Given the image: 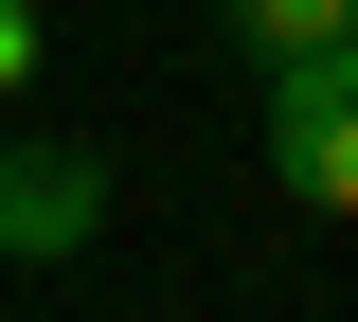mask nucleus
<instances>
[{"label":"nucleus","mask_w":358,"mask_h":322,"mask_svg":"<svg viewBox=\"0 0 358 322\" xmlns=\"http://www.w3.org/2000/svg\"><path fill=\"white\" fill-rule=\"evenodd\" d=\"M251 90H268V180L305 197V215H358V36L268 54Z\"/></svg>","instance_id":"1"},{"label":"nucleus","mask_w":358,"mask_h":322,"mask_svg":"<svg viewBox=\"0 0 358 322\" xmlns=\"http://www.w3.org/2000/svg\"><path fill=\"white\" fill-rule=\"evenodd\" d=\"M90 233H108V161L54 143V126H18L0 143V251H18V269H72Z\"/></svg>","instance_id":"2"},{"label":"nucleus","mask_w":358,"mask_h":322,"mask_svg":"<svg viewBox=\"0 0 358 322\" xmlns=\"http://www.w3.org/2000/svg\"><path fill=\"white\" fill-rule=\"evenodd\" d=\"M215 18H233V54H251V72H268V54H322V36H358V0H215Z\"/></svg>","instance_id":"3"},{"label":"nucleus","mask_w":358,"mask_h":322,"mask_svg":"<svg viewBox=\"0 0 358 322\" xmlns=\"http://www.w3.org/2000/svg\"><path fill=\"white\" fill-rule=\"evenodd\" d=\"M36 72H54V18H36V0H0V108L36 90Z\"/></svg>","instance_id":"4"}]
</instances>
